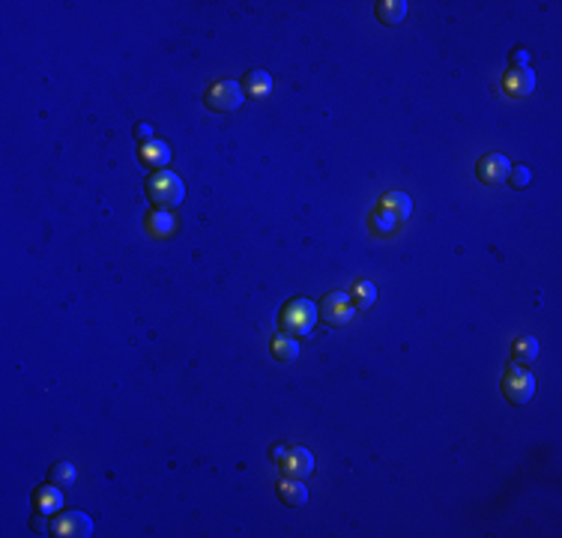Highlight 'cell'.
Returning a JSON list of instances; mask_svg holds the SVG:
<instances>
[{
  "label": "cell",
  "instance_id": "6da1fadb",
  "mask_svg": "<svg viewBox=\"0 0 562 538\" xmlns=\"http://www.w3.org/2000/svg\"><path fill=\"white\" fill-rule=\"evenodd\" d=\"M147 192H150V198L156 200V207L167 209V207H177L179 200L186 198V186H183V179H179L177 174L159 171V174H153V177H150Z\"/></svg>",
  "mask_w": 562,
  "mask_h": 538
},
{
  "label": "cell",
  "instance_id": "7a4b0ae2",
  "mask_svg": "<svg viewBox=\"0 0 562 538\" xmlns=\"http://www.w3.org/2000/svg\"><path fill=\"white\" fill-rule=\"evenodd\" d=\"M281 323H285V329L296 332V335H311L314 323H317V305H314L311 299H296L294 305L285 311Z\"/></svg>",
  "mask_w": 562,
  "mask_h": 538
},
{
  "label": "cell",
  "instance_id": "3957f363",
  "mask_svg": "<svg viewBox=\"0 0 562 538\" xmlns=\"http://www.w3.org/2000/svg\"><path fill=\"white\" fill-rule=\"evenodd\" d=\"M502 392L512 404H526L535 392V380L530 371H523V368H509V374L502 380Z\"/></svg>",
  "mask_w": 562,
  "mask_h": 538
},
{
  "label": "cell",
  "instance_id": "277c9868",
  "mask_svg": "<svg viewBox=\"0 0 562 538\" xmlns=\"http://www.w3.org/2000/svg\"><path fill=\"white\" fill-rule=\"evenodd\" d=\"M207 105L212 111H237L242 105V90L233 84V81H219V84L210 87Z\"/></svg>",
  "mask_w": 562,
  "mask_h": 538
},
{
  "label": "cell",
  "instance_id": "5b68a950",
  "mask_svg": "<svg viewBox=\"0 0 562 538\" xmlns=\"http://www.w3.org/2000/svg\"><path fill=\"white\" fill-rule=\"evenodd\" d=\"M54 535L63 538H87L93 535V520L87 518L84 511H66L54 520Z\"/></svg>",
  "mask_w": 562,
  "mask_h": 538
},
{
  "label": "cell",
  "instance_id": "8992f818",
  "mask_svg": "<svg viewBox=\"0 0 562 538\" xmlns=\"http://www.w3.org/2000/svg\"><path fill=\"white\" fill-rule=\"evenodd\" d=\"M323 320L332 326H344L353 320V302L347 294H329L323 299Z\"/></svg>",
  "mask_w": 562,
  "mask_h": 538
},
{
  "label": "cell",
  "instance_id": "52a82bcc",
  "mask_svg": "<svg viewBox=\"0 0 562 538\" xmlns=\"http://www.w3.org/2000/svg\"><path fill=\"white\" fill-rule=\"evenodd\" d=\"M509 174H512V165L500 153H488L485 159L479 162V177H481V183H488V186H497L502 179H509Z\"/></svg>",
  "mask_w": 562,
  "mask_h": 538
},
{
  "label": "cell",
  "instance_id": "ba28073f",
  "mask_svg": "<svg viewBox=\"0 0 562 538\" xmlns=\"http://www.w3.org/2000/svg\"><path fill=\"white\" fill-rule=\"evenodd\" d=\"M281 467H285V473L294 476V478H308L314 473V455L308 448H294V452H287Z\"/></svg>",
  "mask_w": 562,
  "mask_h": 538
},
{
  "label": "cell",
  "instance_id": "9c48e42d",
  "mask_svg": "<svg viewBox=\"0 0 562 538\" xmlns=\"http://www.w3.org/2000/svg\"><path fill=\"white\" fill-rule=\"evenodd\" d=\"M278 497H281V502H287L290 509H302L308 502V488L302 485V478H287L278 485Z\"/></svg>",
  "mask_w": 562,
  "mask_h": 538
},
{
  "label": "cell",
  "instance_id": "30bf717a",
  "mask_svg": "<svg viewBox=\"0 0 562 538\" xmlns=\"http://www.w3.org/2000/svg\"><path fill=\"white\" fill-rule=\"evenodd\" d=\"M505 90L512 96H530L535 90V72L526 66V69H512L509 78H505Z\"/></svg>",
  "mask_w": 562,
  "mask_h": 538
},
{
  "label": "cell",
  "instance_id": "8fae6325",
  "mask_svg": "<svg viewBox=\"0 0 562 538\" xmlns=\"http://www.w3.org/2000/svg\"><path fill=\"white\" fill-rule=\"evenodd\" d=\"M404 15H407V4H404V0H386V4H377V18L383 21V25H389V27L401 25Z\"/></svg>",
  "mask_w": 562,
  "mask_h": 538
},
{
  "label": "cell",
  "instance_id": "7c38bea8",
  "mask_svg": "<svg viewBox=\"0 0 562 538\" xmlns=\"http://www.w3.org/2000/svg\"><path fill=\"white\" fill-rule=\"evenodd\" d=\"M273 356L281 359V362H294L299 356V341L294 335H275L273 338Z\"/></svg>",
  "mask_w": 562,
  "mask_h": 538
},
{
  "label": "cell",
  "instance_id": "4fadbf2b",
  "mask_svg": "<svg viewBox=\"0 0 562 538\" xmlns=\"http://www.w3.org/2000/svg\"><path fill=\"white\" fill-rule=\"evenodd\" d=\"M60 490H63V488H57V485L39 488V490H36V506H39L42 514H51V511H57V509L63 506V493H60Z\"/></svg>",
  "mask_w": 562,
  "mask_h": 538
},
{
  "label": "cell",
  "instance_id": "5bb4252c",
  "mask_svg": "<svg viewBox=\"0 0 562 538\" xmlns=\"http://www.w3.org/2000/svg\"><path fill=\"white\" fill-rule=\"evenodd\" d=\"M383 207H386L398 221H407V219H410V209H413L410 195H404V192H392V195H386V204H383Z\"/></svg>",
  "mask_w": 562,
  "mask_h": 538
},
{
  "label": "cell",
  "instance_id": "9a60e30c",
  "mask_svg": "<svg viewBox=\"0 0 562 538\" xmlns=\"http://www.w3.org/2000/svg\"><path fill=\"white\" fill-rule=\"evenodd\" d=\"M141 156H144V162H147V165H156V167H162V165L171 162V150H167L165 141H150L147 147L141 150Z\"/></svg>",
  "mask_w": 562,
  "mask_h": 538
},
{
  "label": "cell",
  "instance_id": "2e32d148",
  "mask_svg": "<svg viewBox=\"0 0 562 538\" xmlns=\"http://www.w3.org/2000/svg\"><path fill=\"white\" fill-rule=\"evenodd\" d=\"M75 467L69 464V461H60V464H54L51 467V485H57V488H72L75 485Z\"/></svg>",
  "mask_w": 562,
  "mask_h": 538
},
{
  "label": "cell",
  "instance_id": "e0dca14e",
  "mask_svg": "<svg viewBox=\"0 0 562 538\" xmlns=\"http://www.w3.org/2000/svg\"><path fill=\"white\" fill-rule=\"evenodd\" d=\"M374 299H377V287L371 284V282H359L356 287H353V305L356 308H371L374 305Z\"/></svg>",
  "mask_w": 562,
  "mask_h": 538
},
{
  "label": "cell",
  "instance_id": "ac0fdd59",
  "mask_svg": "<svg viewBox=\"0 0 562 538\" xmlns=\"http://www.w3.org/2000/svg\"><path fill=\"white\" fill-rule=\"evenodd\" d=\"M538 356V341L535 338H518L514 341V362H533V359Z\"/></svg>",
  "mask_w": 562,
  "mask_h": 538
},
{
  "label": "cell",
  "instance_id": "d6986e66",
  "mask_svg": "<svg viewBox=\"0 0 562 538\" xmlns=\"http://www.w3.org/2000/svg\"><path fill=\"white\" fill-rule=\"evenodd\" d=\"M245 87H249V93H266L269 90V75L266 72H249L245 75Z\"/></svg>",
  "mask_w": 562,
  "mask_h": 538
},
{
  "label": "cell",
  "instance_id": "ffe728a7",
  "mask_svg": "<svg viewBox=\"0 0 562 538\" xmlns=\"http://www.w3.org/2000/svg\"><path fill=\"white\" fill-rule=\"evenodd\" d=\"M398 219L395 216H392V212L383 207V209H380V216H374V228H380V230H383V233H392V230H395L398 228Z\"/></svg>",
  "mask_w": 562,
  "mask_h": 538
},
{
  "label": "cell",
  "instance_id": "44dd1931",
  "mask_svg": "<svg viewBox=\"0 0 562 538\" xmlns=\"http://www.w3.org/2000/svg\"><path fill=\"white\" fill-rule=\"evenodd\" d=\"M153 230H156V233H171V230H174V219L167 216L165 209H156V212H153Z\"/></svg>",
  "mask_w": 562,
  "mask_h": 538
},
{
  "label": "cell",
  "instance_id": "7402d4cb",
  "mask_svg": "<svg viewBox=\"0 0 562 538\" xmlns=\"http://www.w3.org/2000/svg\"><path fill=\"white\" fill-rule=\"evenodd\" d=\"M509 179H512V186H514V188L526 186V183L533 179V177H530V167H523V165H521V167H514V171L509 174Z\"/></svg>",
  "mask_w": 562,
  "mask_h": 538
},
{
  "label": "cell",
  "instance_id": "603a6c76",
  "mask_svg": "<svg viewBox=\"0 0 562 538\" xmlns=\"http://www.w3.org/2000/svg\"><path fill=\"white\" fill-rule=\"evenodd\" d=\"M526 63H530V51L526 48H518L512 54V69H526Z\"/></svg>",
  "mask_w": 562,
  "mask_h": 538
},
{
  "label": "cell",
  "instance_id": "cb8c5ba5",
  "mask_svg": "<svg viewBox=\"0 0 562 538\" xmlns=\"http://www.w3.org/2000/svg\"><path fill=\"white\" fill-rule=\"evenodd\" d=\"M150 134H153L150 126H138V129H135V138H141V141H147V144H150Z\"/></svg>",
  "mask_w": 562,
  "mask_h": 538
},
{
  "label": "cell",
  "instance_id": "d4e9b609",
  "mask_svg": "<svg viewBox=\"0 0 562 538\" xmlns=\"http://www.w3.org/2000/svg\"><path fill=\"white\" fill-rule=\"evenodd\" d=\"M30 526H33V530H36V532H39V535H42V532H45V520H42V518H39V514H36V518H33V520H30Z\"/></svg>",
  "mask_w": 562,
  "mask_h": 538
},
{
  "label": "cell",
  "instance_id": "484cf974",
  "mask_svg": "<svg viewBox=\"0 0 562 538\" xmlns=\"http://www.w3.org/2000/svg\"><path fill=\"white\" fill-rule=\"evenodd\" d=\"M273 457H275V461L281 464V461H285V457H287V452H285V448H281V446H273Z\"/></svg>",
  "mask_w": 562,
  "mask_h": 538
}]
</instances>
